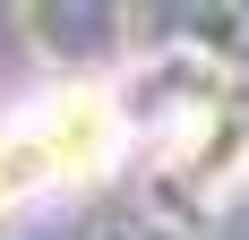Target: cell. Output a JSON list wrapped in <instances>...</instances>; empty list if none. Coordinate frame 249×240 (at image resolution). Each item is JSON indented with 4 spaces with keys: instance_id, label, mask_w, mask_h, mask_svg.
Returning <instances> with one entry per match:
<instances>
[{
    "instance_id": "6da1fadb",
    "label": "cell",
    "mask_w": 249,
    "mask_h": 240,
    "mask_svg": "<svg viewBox=\"0 0 249 240\" xmlns=\"http://www.w3.org/2000/svg\"><path fill=\"white\" fill-rule=\"evenodd\" d=\"M112 154H121V112L103 86L43 95L35 112H18L0 129V206L52 189V180H95Z\"/></svg>"
}]
</instances>
